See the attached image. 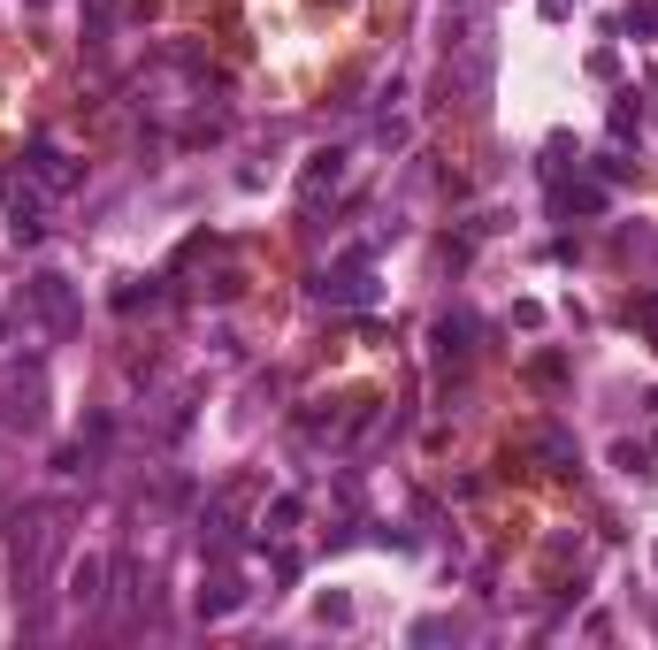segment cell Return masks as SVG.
<instances>
[{
    "mask_svg": "<svg viewBox=\"0 0 658 650\" xmlns=\"http://www.w3.org/2000/svg\"><path fill=\"white\" fill-rule=\"evenodd\" d=\"M314 291H322V299H337V306H360V299H368V291H375V283H368V268L352 260V268H337V276H322V283H314Z\"/></svg>",
    "mask_w": 658,
    "mask_h": 650,
    "instance_id": "5",
    "label": "cell"
},
{
    "mask_svg": "<svg viewBox=\"0 0 658 650\" xmlns=\"http://www.w3.org/2000/svg\"><path fill=\"white\" fill-rule=\"evenodd\" d=\"M62 513H31V528L16 536V551H8V566H16V597H39L46 582V559L62 551V528H54Z\"/></svg>",
    "mask_w": 658,
    "mask_h": 650,
    "instance_id": "1",
    "label": "cell"
},
{
    "mask_svg": "<svg viewBox=\"0 0 658 650\" xmlns=\"http://www.w3.org/2000/svg\"><path fill=\"white\" fill-rule=\"evenodd\" d=\"M8 230H16V245H39V238H46L39 199H31V192H16V199H8Z\"/></svg>",
    "mask_w": 658,
    "mask_h": 650,
    "instance_id": "8",
    "label": "cell"
},
{
    "mask_svg": "<svg viewBox=\"0 0 658 650\" xmlns=\"http://www.w3.org/2000/svg\"><path fill=\"white\" fill-rule=\"evenodd\" d=\"M23 306H31V322H39L46 337H69V329H77V291H69V276H31L23 283Z\"/></svg>",
    "mask_w": 658,
    "mask_h": 650,
    "instance_id": "2",
    "label": "cell"
},
{
    "mask_svg": "<svg viewBox=\"0 0 658 650\" xmlns=\"http://www.w3.org/2000/svg\"><path fill=\"white\" fill-rule=\"evenodd\" d=\"M0 421H8V429H39V421H46V390H39V368H31V383L16 375V383L0 390Z\"/></svg>",
    "mask_w": 658,
    "mask_h": 650,
    "instance_id": "3",
    "label": "cell"
},
{
    "mask_svg": "<svg viewBox=\"0 0 658 650\" xmlns=\"http://www.w3.org/2000/svg\"><path fill=\"white\" fill-rule=\"evenodd\" d=\"M100 574H108V566H100V559H77V566H69V605H100Z\"/></svg>",
    "mask_w": 658,
    "mask_h": 650,
    "instance_id": "9",
    "label": "cell"
},
{
    "mask_svg": "<svg viewBox=\"0 0 658 650\" xmlns=\"http://www.w3.org/2000/svg\"><path fill=\"white\" fill-rule=\"evenodd\" d=\"M337 176H345V153H314L307 176H299V199L314 207V199H322V184H337Z\"/></svg>",
    "mask_w": 658,
    "mask_h": 650,
    "instance_id": "7",
    "label": "cell"
},
{
    "mask_svg": "<svg viewBox=\"0 0 658 650\" xmlns=\"http://www.w3.org/2000/svg\"><path fill=\"white\" fill-rule=\"evenodd\" d=\"M31 176H39V192H77V161H69L54 138H39V146H31Z\"/></svg>",
    "mask_w": 658,
    "mask_h": 650,
    "instance_id": "4",
    "label": "cell"
},
{
    "mask_svg": "<svg viewBox=\"0 0 658 650\" xmlns=\"http://www.w3.org/2000/svg\"><path fill=\"white\" fill-rule=\"evenodd\" d=\"M245 605V582L238 574H215V582L199 589V620H222V612H238Z\"/></svg>",
    "mask_w": 658,
    "mask_h": 650,
    "instance_id": "6",
    "label": "cell"
}]
</instances>
